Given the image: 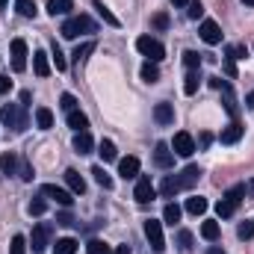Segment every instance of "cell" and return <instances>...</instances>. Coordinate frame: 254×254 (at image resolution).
<instances>
[{"label":"cell","mask_w":254,"mask_h":254,"mask_svg":"<svg viewBox=\"0 0 254 254\" xmlns=\"http://www.w3.org/2000/svg\"><path fill=\"white\" fill-rule=\"evenodd\" d=\"M136 51H139L142 57H148V63H160V60L166 57L163 42H157L154 36H139V39H136Z\"/></svg>","instance_id":"277c9868"},{"label":"cell","mask_w":254,"mask_h":254,"mask_svg":"<svg viewBox=\"0 0 254 254\" xmlns=\"http://www.w3.org/2000/svg\"><path fill=\"white\" fill-rule=\"evenodd\" d=\"M172 151H175L178 157H192V154H195V139H192V133H187V130L175 133V139H172Z\"/></svg>","instance_id":"52a82bcc"},{"label":"cell","mask_w":254,"mask_h":254,"mask_svg":"<svg viewBox=\"0 0 254 254\" xmlns=\"http://www.w3.org/2000/svg\"><path fill=\"white\" fill-rule=\"evenodd\" d=\"M160 192H163V198H175L178 192H184L181 181H178V175H175V178H166V181L160 184Z\"/></svg>","instance_id":"7402d4cb"},{"label":"cell","mask_w":254,"mask_h":254,"mask_svg":"<svg viewBox=\"0 0 254 254\" xmlns=\"http://www.w3.org/2000/svg\"><path fill=\"white\" fill-rule=\"evenodd\" d=\"M246 107H249V110H254V92H249V95H246Z\"/></svg>","instance_id":"11a10c76"},{"label":"cell","mask_w":254,"mask_h":254,"mask_svg":"<svg viewBox=\"0 0 254 254\" xmlns=\"http://www.w3.org/2000/svg\"><path fill=\"white\" fill-rule=\"evenodd\" d=\"M210 86H213V89H219V92H222V89H225V86H228V83H225V80H222V77H210Z\"/></svg>","instance_id":"816d5d0a"},{"label":"cell","mask_w":254,"mask_h":254,"mask_svg":"<svg viewBox=\"0 0 254 254\" xmlns=\"http://www.w3.org/2000/svg\"><path fill=\"white\" fill-rule=\"evenodd\" d=\"M243 198H246V184H237V187H231V190L222 195V201L216 204V213H219V219H231V216L237 213V207L243 204Z\"/></svg>","instance_id":"6da1fadb"},{"label":"cell","mask_w":254,"mask_h":254,"mask_svg":"<svg viewBox=\"0 0 254 254\" xmlns=\"http://www.w3.org/2000/svg\"><path fill=\"white\" fill-rule=\"evenodd\" d=\"M98 27H95V21L89 18V15H74V18H68L63 24V39H77V36H83V33H95Z\"/></svg>","instance_id":"3957f363"},{"label":"cell","mask_w":254,"mask_h":254,"mask_svg":"<svg viewBox=\"0 0 254 254\" xmlns=\"http://www.w3.org/2000/svg\"><path fill=\"white\" fill-rule=\"evenodd\" d=\"M198 86H201V74H198V71H190V74H187V83H184V92H187V95H195Z\"/></svg>","instance_id":"d590c367"},{"label":"cell","mask_w":254,"mask_h":254,"mask_svg":"<svg viewBox=\"0 0 254 254\" xmlns=\"http://www.w3.org/2000/svg\"><path fill=\"white\" fill-rule=\"evenodd\" d=\"M210 142H213V136H210V133H201V139H198V145H201V148H207Z\"/></svg>","instance_id":"f5cc1de1"},{"label":"cell","mask_w":254,"mask_h":254,"mask_svg":"<svg viewBox=\"0 0 254 254\" xmlns=\"http://www.w3.org/2000/svg\"><path fill=\"white\" fill-rule=\"evenodd\" d=\"M33 71H36V77H48L51 74V60H48L45 51H36L33 54Z\"/></svg>","instance_id":"e0dca14e"},{"label":"cell","mask_w":254,"mask_h":254,"mask_svg":"<svg viewBox=\"0 0 254 254\" xmlns=\"http://www.w3.org/2000/svg\"><path fill=\"white\" fill-rule=\"evenodd\" d=\"M222 98H225V110H228L231 116H237V101H234V95H231V86L222 89Z\"/></svg>","instance_id":"60d3db41"},{"label":"cell","mask_w":254,"mask_h":254,"mask_svg":"<svg viewBox=\"0 0 254 254\" xmlns=\"http://www.w3.org/2000/svg\"><path fill=\"white\" fill-rule=\"evenodd\" d=\"M48 246H51V225L42 222V225H36L33 234H30V249H33V254H45Z\"/></svg>","instance_id":"8992f818"},{"label":"cell","mask_w":254,"mask_h":254,"mask_svg":"<svg viewBox=\"0 0 254 254\" xmlns=\"http://www.w3.org/2000/svg\"><path fill=\"white\" fill-rule=\"evenodd\" d=\"M187 213H192V216L207 213V198H201V195H192V198H187Z\"/></svg>","instance_id":"cb8c5ba5"},{"label":"cell","mask_w":254,"mask_h":254,"mask_svg":"<svg viewBox=\"0 0 254 254\" xmlns=\"http://www.w3.org/2000/svg\"><path fill=\"white\" fill-rule=\"evenodd\" d=\"M9 254H27V240H24L21 234L12 237V243H9Z\"/></svg>","instance_id":"8d00e7d4"},{"label":"cell","mask_w":254,"mask_h":254,"mask_svg":"<svg viewBox=\"0 0 254 254\" xmlns=\"http://www.w3.org/2000/svg\"><path fill=\"white\" fill-rule=\"evenodd\" d=\"M74 252H77V240H71V237L57 240V246H54V254H74Z\"/></svg>","instance_id":"1f68e13d"},{"label":"cell","mask_w":254,"mask_h":254,"mask_svg":"<svg viewBox=\"0 0 254 254\" xmlns=\"http://www.w3.org/2000/svg\"><path fill=\"white\" fill-rule=\"evenodd\" d=\"M154 195H157V190H154L151 178H148V175H142V178L136 181V190H133V198H136L139 204H151V201H154Z\"/></svg>","instance_id":"ba28073f"},{"label":"cell","mask_w":254,"mask_h":254,"mask_svg":"<svg viewBox=\"0 0 254 254\" xmlns=\"http://www.w3.org/2000/svg\"><path fill=\"white\" fill-rule=\"evenodd\" d=\"M175 6H190V0H172Z\"/></svg>","instance_id":"6f0895ef"},{"label":"cell","mask_w":254,"mask_h":254,"mask_svg":"<svg viewBox=\"0 0 254 254\" xmlns=\"http://www.w3.org/2000/svg\"><path fill=\"white\" fill-rule=\"evenodd\" d=\"M36 125L42 127V130H51V127H54V113H51L48 107H39V110H36Z\"/></svg>","instance_id":"83f0119b"},{"label":"cell","mask_w":254,"mask_h":254,"mask_svg":"<svg viewBox=\"0 0 254 254\" xmlns=\"http://www.w3.org/2000/svg\"><path fill=\"white\" fill-rule=\"evenodd\" d=\"M42 195L54 198L60 207H71V201H74V198H71V192L63 190V187H57V184H45V187H42Z\"/></svg>","instance_id":"8fae6325"},{"label":"cell","mask_w":254,"mask_h":254,"mask_svg":"<svg viewBox=\"0 0 254 254\" xmlns=\"http://www.w3.org/2000/svg\"><path fill=\"white\" fill-rule=\"evenodd\" d=\"M237 237H240V240H252V237H254V222H252V219L240 222V228H237Z\"/></svg>","instance_id":"ab89813d"},{"label":"cell","mask_w":254,"mask_h":254,"mask_svg":"<svg viewBox=\"0 0 254 254\" xmlns=\"http://www.w3.org/2000/svg\"><path fill=\"white\" fill-rule=\"evenodd\" d=\"M246 195H254V181L249 184V187H246Z\"/></svg>","instance_id":"680465c9"},{"label":"cell","mask_w":254,"mask_h":254,"mask_svg":"<svg viewBox=\"0 0 254 254\" xmlns=\"http://www.w3.org/2000/svg\"><path fill=\"white\" fill-rule=\"evenodd\" d=\"M178 249L184 254H190L192 249H195V237H192L190 231H181V234H178Z\"/></svg>","instance_id":"d6a6232c"},{"label":"cell","mask_w":254,"mask_h":254,"mask_svg":"<svg viewBox=\"0 0 254 254\" xmlns=\"http://www.w3.org/2000/svg\"><path fill=\"white\" fill-rule=\"evenodd\" d=\"M98 154H101V160H104V163H113V160H119V151H116V142H113V139H101V145H98Z\"/></svg>","instance_id":"ffe728a7"},{"label":"cell","mask_w":254,"mask_h":254,"mask_svg":"<svg viewBox=\"0 0 254 254\" xmlns=\"http://www.w3.org/2000/svg\"><path fill=\"white\" fill-rule=\"evenodd\" d=\"M187 15H190L192 21H198V18L204 15V6H201L198 0H190V9H187Z\"/></svg>","instance_id":"f6af8a7d"},{"label":"cell","mask_w":254,"mask_h":254,"mask_svg":"<svg viewBox=\"0 0 254 254\" xmlns=\"http://www.w3.org/2000/svg\"><path fill=\"white\" fill-rule=\"evenodd\" d=\"M154 27H157V30H166V27H169V15H163V12L154 15Z\"/></svg>","instance_id":"c3c4849f"},{"label":"cell","mask_w":254,"mask_h":254,"mask_svg":"<svg viewBox=\"0 0 254 254\" xmlns=\"http://www.w3.org/2000/svg\"><path fill=\"white\" fill-rule=\"evenodd\" d=\"M207 254H225V252H222L219 246H213V249H207Z\"/></svg>","instance_id":"9f6ffc18"},{"label":"cell","mask_w":254,"mask_h":254,"mask_svg":"<svg viewBox=\"0 0 254 254\" xmlns=\"http://www.w3.org/2000/svg\"><path fill=\"white\" fill-rule=\"evenodd\" d=\"M0 172L3 175H18V157L9 151V154H0Z\"/></svg>","instance_id":"603a6c76"},{"label":"cell","mask_w":254,"mask_h":254,"mask_svg":"<svg viewBox=\"0 0 254 254\" xmlns=\"http://www.w3.org/2000/svg\"><path fill=\"white\" fill-rule=\"evenodd\" d=\"M6 3H9V0H0V9H3V6H6Z\"/></svg>","instance_id":"94428289"},{"label":"cell","mask_w":254,"mask_h":254,"mask_svg":"<svg viewBox=\"0 0 254 254\" xmlns=\"http://www.w3.org/2000/svg\"><path fill=\"white\" fill-rule=\"evenodd\" d=\"M92 148H95V142H92V136H89V130H83V133H77L74 136V151L83 157V154H92Z\"/></svg>","instance_id":"ac0fdd59"},{"label":"cell","mask_w":254,"mask_h":254,"mask_svg":"<svg viewBox=\"0 0 254 254\" xmlns=\"http://www.w3.org/2000/svg\"><path fill=\"white\" fill-rule=\"evenodd\" d=\"M198 36H201L207 45H219V42H222V27H219L216 21H201Z\"/></svg>","instance_id":"9c48e42d"},{"label":"cell","mask_w":254,"mask_h":254,"mask_svg":"<svg viewBox=\"0 0 254 254\" xmlns=\"http://www.w3.org/2000/svg\"><path fill=\"white\" fill-rule=\"evenodd\" d=\"M18 175H21V181H27V184H30V181H33V166L24 160V163L18 166Z\"/></svg>","instance_id":"bcb514c9"},{"label":"cell","mask_w":254,"mask_h":254,"mask_svg":"<svg viewBox=\"0 0 254 254\" xmlns=\"http://www.w3.org/2000/svg\"><path fill=\"white\" fill-rule=\"evenodd\" d=\"M198 178H201V169H198V166H187V169L178 175V181H181V187H184V190L195 187V184H198Z\"/></svg>","instance_id":"d6986e66"},{"label":"cell","mask_w":254,"mask_h":254,"mask_svg":"<svg viewBox=\"0 0 254 254\" xmlns=\"http://www.w3.org/2000/svg\"><path fill=\"white\" fill-rule=\"evenodd\" d=\"M92 175H95L98 187H104V190H113V178L104 172V166H95V169H92Z\"/></svg>","instance_id":"836d02e7"},{"label":"cell","mask_w":254,"mask_h":254,"mask_svg":"<svg viewBox=\"0 0 254 254\" xmlns=\"http://www.w3.org/2000/svg\"><path fill=\"white\" fill-rule=\"evenodd\" d=\"M139 74H142L145 83H157V80H160V68H157V63H145Z\"/></svg>","instance_id":"4dcf8cb0"},{"label":"cell","mask_w":254,"mask_h":254,"mask_svg":"<svg viewBox=\"0 0 254 254\" xmlns=\"http://www.w3.org/2000/svg\"><path fill=\"white\" fill-rule=\"evenodd\" d=\"M92 3H95V9H98V15H101V18H104V21H107L110 27H122V21H119V18H116V15L110 12V6H104L101 0H92Z\"/></svg>","instance_id":"f1b7e54d"},{"label":"cell","mask_w":254,"mask_h":254,"mask_svg":"<svg viewBox=\"0 0 254 254\" xmlns=\"http://www.w3.org/2000/svg\"><path fill=\"white\" fill-rule=\"evenodd\" d=\"M12 68L15 71H24L27 68V42L24 39H15L12 42Z\"/></svg>","instance_id":"7c38bea8"},{"label":"cell","mask_w":254,"mask_h":254,"mask_svg":"<svg viewBox=\"0 0 254 254\" xmlns=\"http://www.w3.org/2000/svg\"><path fill=\"white\" fill-rule=\"evenodd\" d=\"M219 234H222V228H219V222H213V219H207V222L201 225V237H204V240H210V243H216V240H219Z\"/></svg>","instance_id":"484cf974"},{"label":"cell","mask_w":254,"mask_h":254,"mask_svg":"<svg viewBox=\"0 0 254 254\" xmlns=\"http://www.w3.org/2000/svg\"><path fill=\"white\" fill-rule=\"evenodd\" d=\"M95 42H83V45H77L74 48V63H83V60H89V54H95Z\"/></svg>","instance_id":"f546056e"},{"label":"cell","mask_w":254,"mask_h":254,"mask_svg":"<svg viewBox=\"0 0 254 254\" xmlns=\"http://www.w3.org/2000/svg\"><path fill=\"white\" fill-rule=\"evenodd\" d=\"M60 107H63L65 113H74V110H77V98H74V95H68V92H65L63 98H60Z\"/></svg>","instance_id":"b9f144b4"},{"label":"cell","mask_w":254,"mask_h":254,"mask_svg":"<svg viewBox=\"0 0 254 254\" xmlns=\"http://www.w3.org/2000/svg\"><path fill=\"white\" fill-rule=\"evenodd\" d=\"M74 9V3L71 0H48V12L57 18V15H68Z\"/></svg>","instance_id":"d4e9b609"},{"label":"cell","mask_w":254,"mask_h":254,"mask_svg":"<svg viewBox=\"0 0 254 254\" xmlns=\"http://www.w3.org/2000/svg\"><path fill=\"white\" fill-rule=\"evenodd\" d=\"M65 184H68V190L74 192V195H83L86 192V181H83V175L77 169H68L65 172Z\"/></svg>","instance_id":"5bb4252c"},{"label":"cell","mask_w":254,"mask_h":254,"mask_svg":"<svg viewBox=\"0 0 254 254\" xmlns=\"http://www.w3.org/2000/svg\"><path fill=\"white\" fill-rule=\"evenodd\" d=\"M110 254H130V246H116Z\"/></svg>","instance_id":"db71d44e"},{"label":"cell","mask_w":254,"mask_h":254,"mask_svg":"<svg viewBox=\"0 0 254 254\" xmlns=\"http://www.w3.org/2000/svg\"><path fill=\"white\" fill-rule=\"evenodd\" d=\"M0 119H3V125L9 127V130H15V133L27 130V125H30L27 107H21V104H6V107L0 110Z\"/></svg>","instance_id":"7a4b0ae2"},{"label":"cell","mask_w":254,"mask_h":254,"mask_svg":"<svg viewBox=\"0 0 254 254\" xmlns=\"http://www.w3.org/2000/svg\"><path fill=\"white\" fill-rule=\"evenodd\" d=\"M201 63H204V60H201V54H195V51H187V54H184V65H187L190 71H198Z\"/></svg>","instance_id":"74e56055"},{"label":"cell","mask_w":254,"mask_h":254,"mask_svg":"<svg viewBox=\"0 0 254 254\" xmlns=\"http://www.w3.org/2000/svg\"><path fill=\"white\" fill-rule=\"evenodd\" d=\"M113 249L107 246V243H101V240H89V246H86V254H110Z\"/></svg>","instance_id":"f35d334b"},{"label":"cell","mask_w":254,"mask_h":254,"mask_svg":"<svg viewBox=\"0 0 254 254\" xmlns=\"http://www.w3.org/2000/svg\"><path fill=\"white\" fill-rule=\"evenodd\" d=\"M154 163H157L160 169H172V166H175V151H172V145L157 142V148H154Z\"/></svg>","instance_id":"30bf717a"},{"label":"cell","mask_w":254,"mask_h":254,"mask_svg":"<svg viewBox=\"0 0 254 254\" xmlns=\"http://www.w3.org/2000/svg\"><path fill=\"white\" fill-rule=\"evenodd\" d=\"M9 89H12V80H9L6 74H0V95H6Z\"/></svg>","instance_id":"681fc988"},{"label":"cell","mask_w":254,"mask_h":254,"mask_svg":"<svg viewBox=\"0 0 254 254\" xmlns=\"http://www.w3.org/2000/svg\"><path fill=\"white\" fill-rule=\"evenodd\" d=\"M225 74L228 77H237V65H234V57L231 54H225Z\"/></svg>","instance_id":"7dc6e473"},{"label":"cell","mask_w":254,"mask_h":254,"mask_svg":"<svg viewBox=\"0 0 254 254\" xmlns=\"http://www.w3.org/2000/svg\"><path fill=\"white\" fill-rule=\"evenodd\" d=\"M119 175L130 181V178H139V160L136 157H125V160H119Z\"/></svg>","instance_id":"9a60e30c"},{"label":"cell","mask_w":254,"mask_h":254,"mask_svg":"<svg viewBox=\"0 0 254 254\" xmlns=\"http://www.w3.org/2000/svg\"><path fill=\"white\" fill-rule=\"evenodd\" d=\"M145 237H148V243H151V249L157 254L166 252V237H163V222H157V219H148L145 222Z\"/></svg>","instance_id":"5b68a950"},{"label":"cell","mask_w":254,"mask_h":254,"mask_svg":"<svg viewBox=\"0 0 254 254\" xmlns=\"http://www.w3.org/2000/svg\"><path fill=\"white\" fill-rule=\"evenodd\" d=\"M154 122H157V125H172V122H175V107H172V104H166V101H163V104H157V107H154Z\"/></svg>","instance_id":"4fadbf2b"},{"label":"cell","mask_w":254,"mask_h":254,"mask_svg":"<svg viewBox=\"0 0 254 254\" xmlns=\"http://www.w3.org/2000/svg\"><path fill=\"white\" fill-rule=\"evenodd\" d=\"M54 63H57V71H65V68H68V60L63 57V51H60L57 42H54Z\"/></svg>","instance_id":"ee69618b"},{"label":"cell","mask_w":254,"mask_h":254,"mask_svg":"<svg viewBox=\"0 0 254 254\" xmlns=\"http://www.w3.org/2000/svg\"><path fill=\"white\" fill-rule=\"evenodd\" d=\"M243 3H246V6H254V0H243Z\"/></svg>","instance_id":"91938a15"},{"label":"cell","mask_w":254,"mask_h":254,"mask_svg":"<svg viewBox=\"0 0 254 254\" xmlns=\"http://www.w3.org/2000/svg\"><path fill=\"white\" fill-rule=\"evenodd\" d=\"M181 213H184V210H181V207L172 201V204H166V210H163V219H166L169 225H175V222H181Z\"/></svg>","instance_id":"e575fe53"},{"label":"cell","mask_w":254,"mask_h":254,"mask_svg":"<svg viewBox=\"0 0 254 254\" xmlns=\"http://www.w3.org/2000/svg\"><path fill=\"white\" fill-rule=\"evenodd\" d=\"M219 139H222V145H234V142H240V139H243V125H240V122L228 125L222 133H219Z\"/></svg>","instance_id":"2e32d148"},{"label":"cell","mask_w":254,"mask_h":254,"mask_svg":"<svg viewBox=\"0 0 254 254\" xmlns=\"http://www.w3.org/2000/svg\"><path fill=\"white\" fill-rule=\"evenodd\" d=\"M45 210H48L45 198H33V201H30V216H42Z\"/></svg>","instance_id":"7bdbcfd3"},{"label":"cell","mask_w":254,"mask_h":254,"mask_svg":"<svg viewBox=\"0 0 254 254\" xmlns=\"http://www.w3.org/2000/svg\"><path fill=\"white\" fill-rule=\"evenodd\" d=\"M68 127H71L74 133H83V130H89V119H86V113H80V110L68 113Z\"/></svg>","instance_id":"44dd1931"},{"label":"cell","mask_w":254,"mask_h":254,"mask_svg":"<svg viewBox=\"0 0 254 254\" xmlns=\"http://www.w3.org/2000/svg\"><path fill=\"white\" fill-rule=\"evenodd\" d=\"M57 222H60V225H77V222L71 219V213H60V216H57Z\"/></svg>","instance_id":"f907efd6"},{"label":"cell","mask_w":254,"mask_h":254,"mask_svg":"<svg viewBox=\"0 0 254 254\" xmlns=\"http://www.w3.org/2000/svg\"><path fill=\"white\" fill-rule=\"evenodd\" d=\"M15 9L21 18H36L39 9H36V0H15Z\"/></svg>","instance_id":"4316f807"}]
</instances>
